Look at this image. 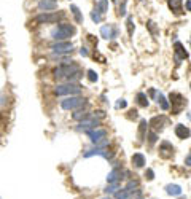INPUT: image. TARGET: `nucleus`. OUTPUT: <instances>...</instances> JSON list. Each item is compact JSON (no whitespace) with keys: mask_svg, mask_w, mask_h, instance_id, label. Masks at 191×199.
Returning a JSON list of instances; mask_svg holds the SVG:
<instances>
[{"mask_svg":"<svg viewBox=\"0 0 191 199\" xmlns=\"http://www.w3.org/2000/svg\"><path fill=\"white\" fill-rule=\"evenodd\" d=\"M64 18V13H43V14H38L35 18V22H57Z\"/></svg>","mask_w":191,"mask_h":199,"instance_id":"1","label":"nucleus"},{"mask_svg":"<svg viewBox=\"0 0 191 199\" xmlns=\"http://www.w3.org/2000/svg\"><path fill=\"white\" fill-rule=\"evenodd\" d=\"M38 6H40L42 10L48 11V10H54V8L57 6V3L54 2V0H40V3H38Z\"/></svg>","mask_w":191,"mask_h":199,"instance_id":"2","label":"nucleus"},{"mask_svg":"<svg viewBox=\"0 0 191 199\" xmlns=\"http://www.w3.org/2000/svg\"><path fill=\"white\" fill-rule=\"evenodd\" d=\"M169 8L174 13H178L181 8V0H169Z\"/></svg>","mask_w":191,"mask_h":199,"instance_id":"3","label":"nucleus"},{"mask_svg":"<svg viewBox=\"0 0 191 199\" xmlns=\"http://www.w3.org/2000/svg\"><path fill=\"white\" fill-rule=\"evenodd\" d=\"M72 102H64L62 105L65 107V108H70V107H75V105H78V104H81V100H84V99H70Z\"/></svg>","mask_w":191,"mask_h":199,"instance_id":"4","label":"nucleus"},{"mask_svg":"<svg viewBox=\"0 0 191 199\" xmlns=\"http://www.w3.org/2000/svg\"><path fill=\"white\" fill-rule=\"evenodd\" d=\"M62 48L70 50L72 48V43H56V45H53V50H62Z\"/></svg>","mask_w":191,"mask_h":199,"instance_id":"5","label":"nucleus"},{"mask_svg":"<svg viewBox=\"0 0 191 199\" xmlns=\"http://www.w3.org/2000/svg\"><path fill=\"white\" fill-rule=\"evenodd\" d=\"M70 10H72V13H73V16H75V19H76V22H81V14H80V10L76 6H70Z\"/></svg>","mask_w":191,"mask_h":199,"instance_id":"6","label":"nucleus"},{"mask_svg":"<svg viewBox=\"0 0 191 199\" xmlns=\"http://www.w3.org/2000/svg\"><path fill=\"white\" fill-rule=\"evenodd\" d=\"M177 134H178V136H188L189 131H188V129H183V128H177Z\"/></svg>","mask_w":191,"mask_h":199,"instance_id":"7","label":"nucleus"},{"mask_svg":"<svg viewBox=\"0 0 191 199\" xmlns=\"http://www.w3.org/2000/svg\"><path fill=\"white\" fill-rule=\"evenodd\" d=\"M139 102H140V105H147L148 100H145V96L143 94H139Z\"/></svg>","mask_w":191,"mask_h":199,"instance_id":"8","label":"nucleus"},{"mask_svg":"<svg viewBox=\"0 0 191 199\" xmlns=\"http://www.w3.org/2000/svg\"><path fill=\"white\" fill-rule=\"evenodd\" d=\"M100 8H102V13H104L105 8H107V6H105V0H100Z\"/></svg>","mask_w":191,"mask_h":199,"instance_id":"9","label":"nucleus"},{"mask_svg":"<svg viewBox=\"0 0 191 199\" xmlns=\"http://www.w3.org/2000/svg\"><path fill=\"white\" fill-rule=\"evenodd\" d=\"M89 78H91V80H96L97 77H96V73H94V72H89Z\"/></svg>","mask_w":191,"mask_h":199,"instance_id":"10","label":"nucleus"},{"mask_svg":"<svg viewBox=\"0 0 191 199\" xmlns=\"http://www.w3.org/2000/svg\"><path fill=\"white\" fill-rule=\"evenodd\" d=\"M186 6H188V10H191V2H188V3H186Z\"/></svg>","mask_w":191,"mask_h":199,"instance_id":"11","label":"nucleus"}]
</instances>
